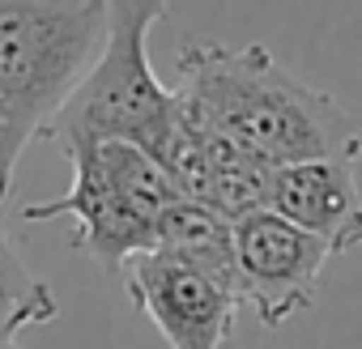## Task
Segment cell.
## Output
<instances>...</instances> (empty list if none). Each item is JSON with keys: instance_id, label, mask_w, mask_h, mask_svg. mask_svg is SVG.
<instances>
[{"instance_id": "1", "label": "cell", "mask_w": 362, "mask_h": 349, "mask_svg": "<svg viewBox=\"0 0 362 349\" xmlns=\"http://www.w3.org/2000/svg\"><path fill=\"white\" fill-rule=\"evenodd\" d=\"M179 102L269 166L307 158H358L354 115L324 90L286 73L269 47L188 43L179 52Z\"/></svg>"}, {"instance_id": "2", "label": "cell", "mask_w": 362, "mask_h": 349, "mask_svg": "<svg viewBox=\"0 0 362 349\" xmlns=\"http://www.w3.org/2000/svg\"><path fill=\"white\" fill-rule=\"evenodd\" d=\"M73 188L60 201L26 205V222L73 218V247L119 273L132 256L153 247L158 218L184 196L170 170L136 141H77L64 149Z\"/></svg>"}, {"instance_id": "3", "label": "cell", "mask_w": 362, "mask_h": 349, "mask_svg": "<svg viewBox=\"0 0 362 349\" xmlns=\"http://www.w3.org/2000/svg\"><path fill=\"white\" fill-rule=\"evenodd\" d=\"M166 0H107V39L94 69L47 124L60 149L77 141H136L162 149L179 119V90L162 85L149 64V30L162 22Z\"/></svg>"}, {"instance_id": "4", "label": "cell", "mask_w": 362, "mask_h": 349, "mask_svg": "<svg viewBox=\"0 0 362 349\" xmlns=\"http://www.w3.org/2000/svg\"><path fill=\"white\" fill-rule=\"evenodd\" d=\"M107 39V0H0V115L43 136Z\"/></svg>"}, {"instance_id": "5", "label": "cell", "mask_w": 362, "mask_h": 349, "mask_svg": "<svg viewBox=\"0 0 362 349\" xmlns=\"http://www.w3.org/2000/svg\"><path fill=\"white\" fill-rule=\"evenodd\" d=\"M239 252V298L264 328H281L315 302L328 243L277 209H256L235 222Z\"/></svg>"}, {"instance_id": "6", "label": "cell", "mask_w": 362, "mask_h": 349, "mask_svg": "<svg viewBox=\"0 0 362 349\" xmlns=\"http://www.w3.org/2000/svg\"><path fill=\"white\" fill-rule=\"evenodd\" d=\"M119 273H124L128 298L149 315V324L162 332L170 349H222L226 345L239 302H243L226 281L166 252H141Z\"/></svg>"}, {"instance_id": "7", "label": "cell", "mask_w": 362, "mask_h": 349, "mask_svg": "<svg viewBox=\"0 0 362 349\" xmlns=\"http://www.w3.org/2000/svg\"><path fill=\"white\" fill-rule=\"evenodd\" d=\"M269 209L320 235L332 256L362 252V188L354 158H307L277 166Z\"/></svg>"}, {"instance_id": "8", "label": "cell", "mask_w": 362, "mask_h": 349, "mask_svg": "<svg viewBox=\"0 0 362 349\" xmlns=\"http://www.w3.org/2000/svg\"><path fill=\"white\" fill-rule=\"evenodd\" d=\"M149 252H166L184 264L205 268L209 277L226 281L239 294V252H235V222L226 213H218L205 201L179 196L162 218H158V235Z\"/></svg>"}, {"instance_id": "9", "label": "cell", "mask_w": 362, "mask_h": 349, "mask_svg": "<svg viewBox=\"0 0 362 349\" xmlns=\"http://www.w3.org/2000/svg\"><path fill=\"white\" fill-rule=\"evenodd\" d=\"M60 315L56 294L43 277H35L22 252L9 239V226L0 218V349H22V332L52 324Z\"/></svg>"}, {"instance_id": "10", "label": "cell", "mask_w": 362, "mask_h": 349, "mask_svg": "<svg viewBox=\"0 0 362 349\" xmlns=\"http://www.w3.org/2000/svg\"><path fill=\"white\" fill-rule=\"evenodd\" d=\"M30 141L0 115V209H5V201H9V188H13V170H18V158H22V149H26Z\"/></svg>"}]
</instances>
